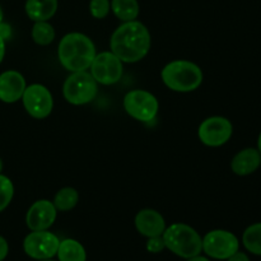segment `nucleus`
<instances>
[{
  "label": "nucleus",
  "mask_w": 261,
  "mask_h": 261,
  "mask_svg": "<svg viewBox=\"0 0 261 261\" xmlns=\"http://www.w3.org/2000/svg\"><path fill=\"white\" fill-rule=\"evenodd\" d=\"M98 92V83L91 73L74 71L66 78L63 87V94L66 101L75 106L89 103L94 99Z\"/></svg>",
  "instance_id": "39448f33"
},
{
  "label": "nucleus",
  "mask_w": 261,
  "mask_h": 261,
  "mask_svg": "<svg viewBox=\"0 0 261 261\" xmlns=\"http://www.w3.org/2000/svg\"><path fill=\"white\" fill-rule=\"evenodd\" d=\"M56 256L59 257V261H87V254L83 245L73 239L60 241Z\"/></svg>",
  "instance_id": "f3484780"
},
{
  "label": "nucleus",
  "mask_w": 261,
  "mask_h": 261,
  "mask_svg": "<svg viewBox=\"0 0 261 261\" xmlns=\"http://www.w3.org/2000/svg\"><path fill=\"white\" fill-rule=\"evenodd\" d=\"M124 109L133 119L142 122H149L157 116L160 103L150 92L144 89H134L125 96Z\"/></svg>",
  "instance_id": "423d86ee"
},
{
  "label": "nucleus",
  "mask_w": 261,
  "mask_h": 261,
  "mask_svg": "<svg viewBox=\"0 0 261 261\" xmlns=\"http://www.w3.org/2000/svg\"><path fill=\"white\" fill-rule=\"evenodd\" d=\"M261 165V154L255 148H246L233 157L231 163L232 171L239 176L254 173Z\"/></svg>",
  "instance_id": "2eb2a0df"
},
{
  "label": "nucleus",
  "mask_w": 261,
  "mask_h": 261,
  "mask_svg": "<svg viewBox=\"0 0 261 261\" xmlns=\"http://www.w3.org/2000/svg\"><path fill=\"white\" fill-rule=\"evenodd\" d=\"M135 227L140 234L149 239L162 236L166 229V222L157 211L143 209L135 217Z\"/></svg>",
  "instance_id": "4468645a"
},
{
  "label": "nucleus",
  "mask_w": 261,
  "mask_h": 261,
  "mask_svg": "<svg viewBox=\"0 0 261 261\" xmlns=\"http://www.w3.org/2000/svg\"><path fill=\"white\" fill-rule=\"evenodd\" d=\"M233 127L229 120L222 116H213L204 120L198 130L199 139L208 147H221L232 137Z\"/></svg>",
  "instance_id": "9b49d317"
},
{
  "label": "nucleus",
  "mask_w": 261,
  "mask_h": 261,
  "mask_svg": "<svg viewBox=\"0 0 261 261\" xmlns=\"http://www.w3.org/2000/svg\"><path fill=\"white\" fill-rule=\"evenodd\" d=\"M227 261H250V259L246 254L237 251L236 254H233L231 257H228Z\"/></svg>",
  "instance_id": "bb28decb"
},
{
  "label": "nucleus",
  "mask_w": 261,
  "mask_h": 261,
  "mask_svg": "<svg viewBox=\"0 0 261 261\" xmlns=\"http://www.w3.org/2000/svg\"><path fill=\"white\" fill-rule=\"evenodd\" d=\"M32 38L37 45H50L55 38V30L47 20L45 22H36L32 28Z\"/></svg>",
  "instance_id": "412c9836"
},
{
  "label": "nucleus",
  "mask_w": 261,
  "mask_h": 261,
  "mask_svg": "<svg viewBox=\"0 0 261 261\" xmlns=\"http://www.w3.org/2000/svg\"><path fill=\"white\" fill-rule=\"evenodd\" d=\"M242 244L247 251L261 256V223L251 224L245 229L242 234Z\"/></svg>",
  "instance_id": "6ab92c4d"
},
{
  "label": "nucleus",
  "mask_w": 261,
  "mask_h": 261,
  "mask_svg": "<svg viewBox=\"0 0 261 261\" xmlns=\"http://www.w3.org/2000/svg\"><path fill=\"white\" fill-rule=\"evenodd\" d=\"M163 83L175 92H193L203 82V71L196 64L186 60L168 63L162 70Z\"/></svg>",
  "instance_id": "20e7f679"
},
{
  "label": "nucleus",
  "mask_w": 261,
  "mask_h": 261,
  "mask_svg": "<svg viewBox=\"0 0 261 261\" xmlns=\"http://www.w3.org/2000/svg\"><path fill=\"white\" fill-rule=\"evenodd\" d=\"M89 68L97 83L103 86L117 83L122 76V61L112 51L96 54Z\"/></svg>",
  "instance_id": "1a4fd4ad"
},
{
  "label": "nucleus",
  "mask_w": 261,
  "mask_h": 261,
  "mask_svg": "<svg viewBox=\"0 0 261 261\" xmlns=\"http://www.w3.org/2000/svg\"><path fill=\"white\" fill-rule=\"evenodd\" d=\"M10 33H12V31H10V25L4 22L0 23V36H2L5 41L10 37Z\"/></svg>",
  "instance_id": "a878e982"
},
{
  "label": "nucleus",
  "mask_w": 261,
  "mask_h": 261,
  "mask_svg": "<svg viewBox=\"0 0 261 261\" xmlns=\"http://www.w3.org/2000/svg\"><path fill=\"white\" fill-rule=\"evenodd\" d=\"M8 252H9V245L4 237L0 236V261H3L8 256Z\"/></svg>",
  "instance_id": "393cba45"
},
{
  "label": "nucleus",
  "mask_w": 261,
  "mask_h": 261,
  "mask_svg": "<svg viewBox=\"0 0 261 261\" xmlns=\"http://www.w3.org/2000/svg\"><path fill=\"white\" fill-rule=\"evenodd\" d=\"M166 249L182 259H191L203 251V239L193 228L184 223H173L162 234Z\"/></svg>",
  "instance_id": "7ed1b4c3"
},
{
  "label": "nucleus",
  "mask_w": 261,
  "mask_h": 261,
  "mask_svg": "<svg viewBox=\"0 0 261 261\" xmlns=\"http://www.w3.org/2000/svg\"><path fill=\"white\" fill-rule=\"evenodd\" d=\"M58 0H27L25 13L35 22H45L53 18L58 10Z\"/></svg>",
  "instance_id": "dca6fc26"
},
{
  "label": "nucleus",
  "mask_w": 261,
  "mask_h": 261,
  "mask_svg": "<svg viewBox=\"0 0 261 261\" xmlns=\"http://www.w3.org/2000/svg\"><path fill=\"white\" fill-rule=\"evenodd\" d=\"M56 213L58 211L54 203L48 200H37L28 209L25 223L31 231H46L55 222Z\"/></svg>",
  "instance_id": "f8f14e48"
},
{
  "label": "nucleus",
  "mask_w": 261,
  "mask_h": 261,
  "mask_svg": "<svg viewBox=\"0 0 261 261\" xmlns=\"http://www.w3.org/2000/svg\"><path fill=\"white\" fill-rule=\"evenodd\" d=\"M257 150H259L260 154H261V133L259 135V139H257Z\"/></svg>",
  "instance_id": "c756f323"
},
{
  "label": "nucleus",
  "mask_w": 261,
  "mask_h": 261,
  "mask_svg": "<svg viewBox=\"0 0 261 261\" xmlns=\"http://www.w3.org/2000/svg\"><path fill=\"white\" fill-rule=\"evenodd\" d=\"M240 249L239 239L232 232L214 229L203 239V251L212 259L227 260Z\"/></svg>",
  "instance_id": "0eeeda50"
},
{
  "label": "nucleus",
  "mask_w": 261,
  "mask_h": 261,
  "mask_svg": "<svg viewBox=\"0 0 261 261\" xmlns=\"http://www.w3.org/2000/svg\"><path fill=\"white\" fill-rule=\"evenodd\" d=\"M13 195H14L13 182L10 181V178L0 173V213L9 205L13 199Z\"/></svg>",
  "instance_id": "4be33fe9"
},
{
  "label": "nucleus",
  "mask_w": 261,
  "mask_h": 261,
  "mask_svg": "<svg viewBox=\"0 0 261 261\" xmlns=\"http://www.w3.org/2000/svg\"><path fill=\"white\" fill-rule=\"evenodd\" d=\"M25 79L15 70H7L0 74V101L14 103L22 98L25 89Z\"/></svg>",
  "instance_id": "ddd939ff"
},
{
  "label": "nucleus",
  "mask_w": 261,
  "mask_h": 261,
  "mask_svg": "<svg viewBox=\"0 0 261 261\" xmlns=\"http://www.w3.org/2000/svg\"><path fill=\"white\" fill-rule=\"evenodd\" d=\"M111 10L120 20L130 22L139 15V4L137 0H112Z\"/></svg>",
  "instance_id": "a211bd4d"
},
{
  "label": "nucleus",
  "mask_w": 261,
  "mask_h": 261,
  "mask_svg": "<svg viewBox=\"0 0 261 261\" xmlns=\"http://www.w3.org/2000/svg\"><path fill=\"white\" fill-rule=\"evenodd\" d=\"M79 194L73 188H64L59 191L54 199V205L56 211L68 212L78 204Z\"/></svg>",
  "instance_id": "aec40b11"
},
{
  "label": "nucleus",
  "mask_w": 261,
  "mask_h": 261,
  "mask_svg": "<svg viewBox=\"0 0 261 261\" xmlns=\"http://www.w3.org/2000/svg\"><path fill=\"white\" fill-rule=\"evenodd\" d=\"M59 60L66 70L84 71L89 69L94 56L96 47L88 36L83 33H68L61 38L58 48Z\"/></svg>",
  "instance_id": "f03ea898"
},
{
  "label": "nucleus",
  "mask_w": 261,
  "mask_h": 261,
  "mask_svg": "<svg viewBox=\"0 0 261 261\" xmlns=\"http://www.w3.org/2000/svg\"><path fill=\"white\" fill-rule=\"evenodd\" d=\"M2 171H3V161L2 158H0V173H2Z\"/></svg>",
  "instance_id": "2f4dec72"
},
{
  "label": "nucleus",
  "mask_w": 261,
  "mask_h": 261,
  "mask_svg": "<svg viewBox=\"0 0 261 261\" xmlns=\"http://www.w3.org/2000/svg\"><path fill=\"white\" fill-rule=\"evenodd\" d=\"M188 261H211L208 259V257H204V256H200V255H198V256H194L191 257V259H188Z\"/></svg>",
  "instance_id": "c85d7f7f"
},
{
  "label": "nucleus",
  "mask_w": 261,
  "mask_h": 261,
  "mask_svg": "<svg viewBox=\"0 0 261 261\" xmlns=\"http://www.w3.org/2000/svg\"><path fill=\"white\" fill-rule=\"evenodd\" d=\"M3 22V10H2V7H0V23Z\"/></svg>",
  "instance_id": "7c9ffc66"
},
{
  "label": "nucleus",
  "mask_w": 261,
  "mask_h": 261,
  "mask_svg": "<svg viewBox=\"0 0 261 261\" xmlns=\"http://www.w3.org/2000/svg\"><path fill=\"white\" fill-rule=\"evenodd\" d=\"M5 56V40L0 36V64Z\"/></svg>",
  "instance_id": "cd10ccee"
},
{
  "label": "nucleus",
  "mask_w": 261,
  "mask_h": 261,
  "mask_svg": "<svg viewBox=\"0 0 261 261\" xmlns=\"http://www.w3.org/2000/svg\"><path fill=\"white\" fill-rule=\"evenodd\" d=\"M38 261H55V260H51V259H47V260H38Z\"/></svg>",
  "instance_id": "473e14b6"
},
{
  "label": "nucleus",
  "mask_w": 261,
  "mask_h": 261,
  "mask_svg": "<svg viewBox=\"0 0 261 261\" xmlns=\"http://www.w3.org/2000/svg\"><path fill=\"white\" fill-rule=\"evenodd\" d=\"M166 249L165 241H163L162 236H155V237H149L147 241V250L153 254H158V252L163 251Z\"/></svg>",
  "instance_id": "b1692460"
},
{
  "label": "nucleus",
  "mask_w": 261,
  "mask_h": 261,
  "mask_svg": "<svg viewBox=\"0 0 261 261\" xmlns=\"http://www.w3.org/2000/svg\"><path fill=\"white\" fill-rule=\"evenodd\" d=\"M60 240L54 233L46 231H32L23 241V250L35 260H47L56 256Z\"/></svg>",
  "instance_id": "6e6552de"
},
{
  "label": "nucleus",
  "mask_w": 261,
  "mask_h": 261,
  "mask_svg": "<svg viewBox=\"0 0 261 261\" xmlns=\"http://www.w3.org/2000/svg\"><path fill=\"white\" fill-rule=\"evenodd\" d=\"M111 51L122 63H137L145 58L150 48V33L138 20L124 22L112 33Z\"/></svg>",
  "instance_id": "f257e3e1"
},
{
  "label": "nucleus",
  "mask_w": 261,
  "mask_h": 261,
  "mask_svg": "<svg viewBox=\"0 0 261 261\" xmlns=\"http://www.w3.org/2000/svg\"><path fill=\"white\" fill-rule=\"evenodd\" d=\"M111 9L110 0H91L89 2V12L97 19H103L107 17Z\"/></svg>",
  "instance_id": "5701e85b"
},
{
  "label": "nucleus",
  "mask_w": 261,
  "mask_h": 261,
  "mask_svg": "<svg viewBox=\"0 0 261 261\" xmlns=\"http://www.w3.org/2000/svg\"><path fill=\"white\" fill-rule=\"evenodd\" d=\"M22 101L25 111L35 119H45L53 111L54 101L51 92L42 84L25 87Z\"/></svg>",
  "instance_id": "9d476101"
}]
</instances>
